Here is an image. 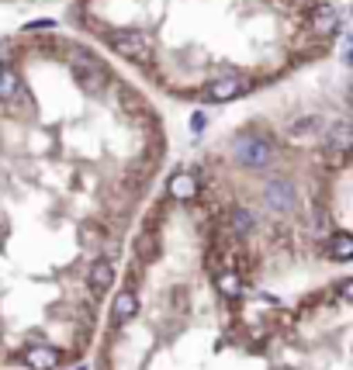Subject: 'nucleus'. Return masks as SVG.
<instances>
[{
  "label": "nucleus",
  "instance_id": "nucleus-2",
  "mask_svg": "<svg viewBox=\"0 0 353 370\" xmlns=\"http://www.w3.org/2000/svg\"><path fill=\"white\" fill-rule=\"evenodd\" d=\"M170 156L153 94L87 39L46 21L0 35V370L90 360Z\"/></svg>",
  "mask_w": 353,
  "mask_h": 370
},
{
  "label": "nucleus",
  "instance_id": "nucleus-3",
  "mask_svg": "<svg viewBox=\"0 0 353 370\" xmlns=\"http://www.w3.org/2000/svg\"><path fill=\"white\" fill-rule=\"evenodd\" d=\"M63 21L184 108L267 97L346 49L343 0H66Z\"/></svg>",
  "mask_w": 353,
  "mask_h": 370
},
{
  "label": "nucleus",
  "instance_id": "nucleus-4",
  "mask_svg": "<svg viewBox=\"0 0 353 370\" xmlns=\"http://www.w3.org/2000/svg\"><path fill=\"white\" fill-rule=\"evenodd\" d=\"M0 4H35V0H0Z\"/></svg>",
  "mask_w": 353,
  "mask_h": 370
},
{
  "label": "nucleus",
  "instance_id": "nucleus-1",
  "mask_svg": "<svg viewBox=\"0 0 353 370\" xmlns=\"http://www.w3.org/2000/svg\"><path fill=\"white\" fill-rule=\"evenodd\" d=\"M346 73L170 156L90 370H353Z\"/></svg>",
  "mask_w": 353,
  "mask_h": 370
}]
</instances>
